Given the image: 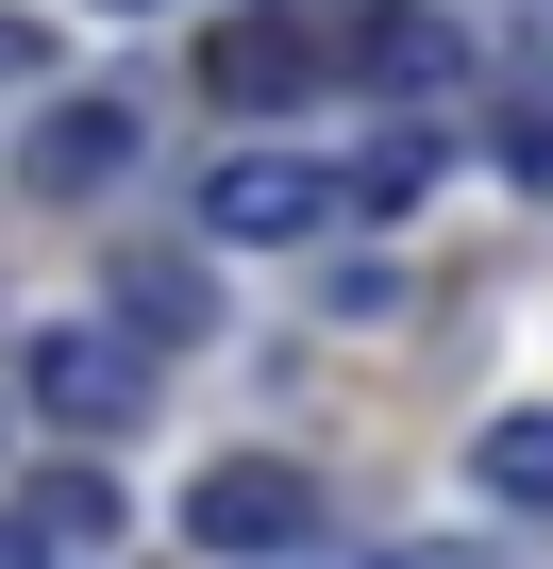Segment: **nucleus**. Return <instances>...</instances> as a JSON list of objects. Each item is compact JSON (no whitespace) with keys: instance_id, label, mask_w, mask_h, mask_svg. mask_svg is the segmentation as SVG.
<instances>
[{"instance_id":"6","label":"nucleus","mask_w":553,"mask_h":569,"mask_svg":"<svg viewBox=\"0 0 553 569\" xmlns=\"http://www.w3.org/2000/svg\"><path fill=\"white\" fill-rule=\"evenodd\" d=\"M353 68H369V84H403V101H419V84H453V68H470V34H453V18H436V0H369V51H353Z\"/></svg>"},{"instance_id":"1","label":"nucleus","mask_w":553,"mask_h":569,"mask_svg":"<svg viewBox=\"0 0 553 569\" xmlns=\"http://www.w3.org/2000/svg\"><path fill=\"white\" fill-rule=\"evenodd\" d=\"M369 51V0H235V18H201V101L268 118V101H303Z\"/></svg>"},{"instance_id":"5","label":"nucleus","mask_w":553,"mask_h":569,"mask_svg":"<svg viewBox=\"0 0 553 569\" xmlns=\"http://www.w3.org/2000/svg\"><path fill=\"white\" fill-rule=\"evenodd\" d=\"M18 168H34V201H101V184L135 168V101H51Z\"/></svg>"},{"instance_id":"10","label":"nucleus","mask_w":553,"mask_h":569,"mask_svg":"<svg viewBox=\"0 0 553 569\" xmlns=\"http://www.w3.org/2000/svg\"><path fill=\"white\" fill-rule=\"evenodd\" d=\"M118 302H135L151 336H201V268H135V284H118Z\"/></svg>"},{"instance_id":"14","label":"nucleus","mask_w":553,"mask_h":569,"mask_svg":"<svg viewBox=\"0 0 553 569\" xmlns=\"http://www.w3.org/2000/svg\"><path fill=\"white\" fill-rule=\"evenodd\" d=\"M0 569H68V552H51V536H34V519H0Z\"/></svg>"},{"instance_id":"7","label":"nucleus","mask_w":553,"mask_h":569,"mask_svg":"<svg viewBox=\"0 0 553 569\" xmlns=\"http://www.w3.org/2000/svg\"><path fill=\"white\" fill-rule=\"evenodd\" d=\"M470 486H503L520 519H553V402H503V419L470 436Z\"/></svg>"},{"instance_id":"11","label":"nucleus","mask_w":553,"mask_h":569,"mask_svg":"<svg viewBox=\"0 0 553 569\" xmlns=\"http://www.w3.org/2000/svg\"><path fill=\"white\" fill-rule=\"evenodd\" d=\"M503 168H520V184L553 201V101H520V134H503Z\"/></svg>"},{"instance_id":"12","label":"nucleus","mask_w":553,"mask_h":569,"mask_svg":"<svg viewBox=\"0 0 553 569\" xmlns=\"http://www.w3.org/2000/svg\"><path fill=\"white\" fill-rule=\"evenodd\" d=\"M369 569H503L486 536H403V552H369Z\"/></svg>"},{"instance_id":"3","label":"nucleus","mask_w":553,"mask_h":569,"mask_svg":"<svg viewBox=\"0 0 553 569\" xmlns=\"http://www.w3.org/2000/svg\"><path fill=\"white\" fill-rule=\"evenodd\" d=\"M185 536H201V552H303V536H319V486H303L286 452H218V469L185 486Z\"/></svg>"},{"instance_id":"4","label":"nucleus","mask_w":553,"mask_h":569,"mask_svg":"<svg viewBox=\"0 0 553 569\" xmlns=\"http://www.w3.org/2000/svg\"><path fill=\"white\" fill-rule=\"evenodd\" d=\"M319 218H336V168H303V151L201 168V234H235V251H286V234H319Z\"/></svg>"},{"instance_id":"8","label":"nucleus","mask_w":553,"mask_h":569,"mask_svg":"<svg viewBox=\"0 0 553 569\" xmlns=\"http://www.w3.org/2000/svg\"><path fill=\"white\" fill-rule=\"evenodd\" d=\"M419 184H436V134H369V151L336 168V218H403Z\"/></svg>"},{"instance_id":"9","label":"nucleus","mask_w":553,"mask_h":569,"mask_svg":"<svg viewBox=\"0 0 553 569\" xmlns=\"http://www.w3.org/2000/svg\"><path fill=\"white\" fill-rule=\"evenodd\" d=\"M18 519H34L51 552H101V536H118V486H85V469H51V486L18 502Z\"/></svg>"},{"instance_id":"2","label":"nucleus","mask_w":553,"mask_h":569,"mask_svg":"<svg viewBox=\"0 0 553 569\" xmlns=\"http://www.w3.org/2000/svg\"><path fill=\"white\" fill-rule=\"evenodd\" d=\"M18 386H34V419H51V436H85V452H118V436L151 419V352H135V336H34V369H18Z\"/></svg>"},{"instance_id":"13","label":"nucleus","mask_w":553,"mask_h":569,"mask_svg":"<svg viewBox=\"0 0 553 569\" xmlns=\"http://www.w3.org/2000/svg\"><path fill=\"white\" fill-rule=\"evenodd\" d=\"M34 68H51V34H34V18H0V84H34Z\"/></svg>"}]
</instances>
